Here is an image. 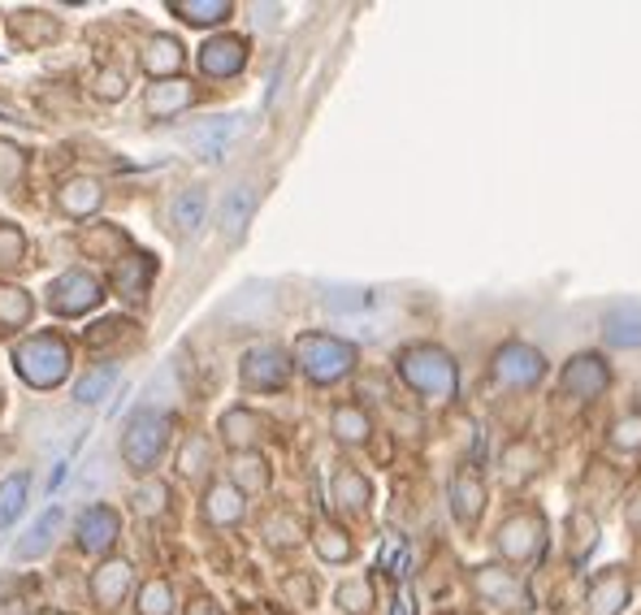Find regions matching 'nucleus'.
Returning a JSON list of instances; mask_svg holds the SVG:
<instances>
[{"mask_svg":"<svg viewBox=\"0 0 641 615\" xmlns=\"http://www.w3.org/2000/svg\"><path fill=\"white\" fill-rule=\"evenodd\" d=\"M394 368L403 377L407 390H416L429 403H451L460 394V364L451 360V351L433 347V342H412L394 355Z\"/></svg>","mask_w":641,"mask_h":615,"instance_id":"1","label":"nucleus"},{"mask_svg":"<svg viewBox=\"0 0 641 615\" xmlns=\"http://www.w3.org/2000/svg\"><path fill=\"white\" fill-rule=\"evenodd\" d=\"M13 364H17V377L35 390H52L70 377V342L61 334H30L13 347Z\"/></svg>","mask_w":641,"mask_h":615,"instance_id":"2","label":"nucleus"},{"mask_svg":"<svg viewBox=\"0 0 641 615\" xmlns=\"http://www.w3.org/2000/svg\"><path fill=\"white\" fill-rule=\"evenodd\" d=\"M169 429H174V416L169 412H156V407H139L130 421H126V434H122V460L130 473H152L156 460L165 455L169 447Z\"/></svg>","mask_w":641,"mask_h":615,"instance_id":"3","label":"nucleus"},{"mask_svg":"<svg viewBox=\"0 0 641 615\" xmlns=\"http://www.w3.org/2000/svg\"><path fill=\"white\" fill-rule=\"evenodd\" d=\"M291 355H296V368L317 386H334V381L351 377V368H355V347L334 334H300Z\"/></svg>","mask_w":641,"mask_h":615,"instance_id":"4","label":"nucleus"},{"mask_svg":"<svg viewBox=\"0 0 641 615\" xmlns=\"http://www.w3.org/2000/svg\"><path fill=\"white\" fill-rule=\"evenodd\" d=\"M468 590H473V599H481L486 607H499V612H533V594H529V586L516 577V573H507V568H499V564H481V568H473L468 573Z\"/></svg>","mask_w":641,"mask_h":615,"instance_id":"5","label":"nucleus"},{"mask_svg":"<svg viewBox=\"0 0 641 615\" xmlns=\"http://www.w3.org/2000/svg\"><path fill=\"white\" fill-rule=\"evenodd\" d=\"M546 547V520L542 512H512L499 529H494V551L507 564H529L538 560Z\"/></svg>","mask_w":641,"mask_h":615,"instance_id":"6","label":"nucleus"},{"mask_svg":"<svg viewBox=\"0 0 641 615\" xmlns=\"http://www.w3.org/2000/svg\"><path fill=\"white\" fill-rule=\"evenodd\" d=\"M494 381L507 386V390H533L542 377H546V355L529 342H503L494 351V364H490Z\"/></svg>","mask_w":641,"mask_h":615,"instance_id":"7","label":"nucleus"},{"mask_svg":"<svg viewBox=\"0 0 641 615\" xmlns=\"http://www.w3.org/2000/svg\"><path fill=\"white\" fill-rule=\"evenodd\" d=\"M239 381H243V390H252V394H278V390H287V381H291V355H287L282 347L261 342V347H252V351L243 355Z\"/></svg>","mask_w":641,"mask_h":615,"instance_id":"8","label":"nucleus"},{"mask_svg":"<svg viewBox=\"0 0 641 615\" xmlns=\"http://www.w3.org/2000/svg\"><path fill=\"white\" fill-rule=\"evenodd\" d=\"M560 386H564V394H573L577 403H594V399H603L607 386H612V364H607L603 355H594V351H581V355H573V360L564 364Z\"/></svg>","mask_w":641,"mask_h":615,"instance_id":"9","label":"nucleus"},{"mask_svg":"<svg viewBox=\"0 0 641 615\" xmlns=\"http://www.w3.org/2000/svg\"><path fill=\"white\" fill-rule=\"evenodd\" d=\"M100 300H104V287L87 269H70V274H61L48 287V308L56 316H83V312H91Z\"/></svg>","mask_w":641,"mask_h":615,"instance_id":"10","label":"nucleus"},{"mask_svg":"<svg viewBox=\"0 0 641 615\" xmlns=\"http://www.w3.org/2000/svg\"><path fill=\"white\" fill-rule=\"evenodd\" d=\"M130 586H135V568H130L126 560H104V564L91 573V586H87V594H91L96 612L113 615V612H122V603H126Z\"/></svg>","mask_w":641,"mask_h":615,"instance_id":"11","label":"nucleus"},{"mask_svg":"<svg viewBox=\"0 0 641 615\" xmlns=\"http://www.w3.org/2000/svg\"><path fill=\"white\" fill-rule=\"evenodd\" d=\"M447 499H451V516H455V525H460V529H477L481 516H486V499H490V494H486L481 473L464 464V468L451 477Z\"/></svg>","mask_w":641,"mask_h":615,"instance_id":"12","label":"nucleus"},{"mask_svg":"<svg viewBox=\"0 0 641 615\" xmlns=\"http://www.w3.org/2000/svg\"><path fill=\"white\" fill-rule=\"evenodd\" d=\"M74 538H78V551H87V555H109L113 542L122 538V516H117L113 507L96 503V507H87V512L78 516Z\"/></svg>","mask_w":641,"mask_h":615,"instance_id":"13","label":"nucleus"},{"mask_svg":"<svg viewBox=\"0 0 641 615\" xmlns=\"http://www.w3.org/2000/svg\"><path fill=\"white\" fill-rule=\"evenodd\" d=\"M248 65V39L243 35H213L200 48V70L209 78H235Z\"/></svg>","mask_w":641,"mask_h":615,"instance_id":"14","label":"nucleus"},{"mask_svg":"<svg viewBox=\"0 0 641 615\" xmlns=\"http://www.w3.org/2000/svg\"><path fill=\"white\" fill-rule=\"evenodd\" d=\"M265 429H269V421H265L261 412H252V407H230V412H222V421H217V434H222V442H226L235 455L256 451L261 438H265Z\"/></svg>","mask_w":641,"mask_h":615,"instance_id":"15","label":"nucleus"},{"mask_svg":"<svg viewBox=\"0 0 641 615\" xmlns=\"http://www.w3.org/2000/svg\"><path fill=\"white\" fill-rule=\"evenodd\" d=\"M633 599V581L625 568H607L586 590V615H620Z\"/></svg>","mask_w":641,"mask_h":615,"instance_id":"16","label":"nucleus"},{"mask_svg":"<svg viewBox=\"0 0 641 615\" xmlns=\"http://www.w3.org/2000/svg\"><path fill=\"white\" fill-rule=\"evenodd\" d=\"M204 520L209 525H217V529H235V525H243V516H248V494L239 490V486H230V481H213L209 490H204Z\"/></svg>","mask_w":641,"mask_h":615,"instance_id":"17","label":"nucleus"},{"mask_svg":"<svg viewBox=\"0 0 641 615\" xmlns=\"http://www.w3.org/2000/svg\"><path fill=\"white\" fill-rule=\"evenodd\" d=\"M152 274H156V261L148 252H130L122 265H113V291L126 304H143L148 287H152Z\"/></svg>","mask_w":641,"mask_h":615,"instance_id":"18","label":"nucleus"},{"mask_svg":"<svg viewBox=\"0 0 641 615\" xmlns=\"http://www.w3.org/2000/svg\"><path fill=\"white\" fill-rule=\"evenodd\" d=\"M183 61H187V52H183V43H178L174 35H152V39L143 43V52H139V65H143V74H148L152 83L178 78Z\"/></svg>","mask_w":641,"mask_h":615,"instance_id":"19","label":"nucleus"},{"mask_svg":"<svg viewBox=\"0 0 641 615\" xmlns=\"http://www.w3.org/2000/svg\"><path fill=\"white\" fill-rule=\"evenodd\" d=\"M100 204H104V187H100L96 178H87V174H74V178H65V183L56 187V209H61L65 217H74V222L91 217Z\"/></svg>","mask_w":641,"mask_h":615,"instance_id":"20","label":"nucleus"},{"mask_svg":"<svg viewBox=\"0 0 641 615\" xmlns=\"http://www.w3.org/2000/svg\"><path fill=\"white\" fill-rule=\"evenodd\" d=\"M191 104H196V87H191V83H183V78L152 83V87H148V100H143L148 117H156V122H169V117L187 113Z\"/></svg>","mask_w":641,"mask_h":615,"instance_id":"21","label":"nucleus"},{"mask_svg":"<svg viewBox=\"0 0 641 615\" xmlns=\"http://www.w3.org/2000/svg\"><path fill=\"white\" fill-rule=\"evenodd\" d=\"M78 248H83L87 261H113V265H122V261L130 256V239H126V230H122V226H109V222L87 226V230L78 235Z\"/></svg>","mask_w":641,"mask_h":615,"instance_id":"22","label":"nucleus"},{"mask_svg":"<svg viewBox=\"0 0 641 615\" xmlns=\"http://www.w3.org/2000/svg\"><path fill=\"white\" fill-rule=\"evenodd\" d=\"M9 35L22 48H48V43L61 39V22L48 17V13H39V9H22V13L9 17Z\"/></svg>","mask_w":641,"mask_h":615,"instance_id":"23","label":"nucleus"},{"mask_svg":"<svg viewBox=\"0 0 641 615\" xmlns=\"http://www.w3.org/2000/svg\"><path fill=\"white\" fill-rule=\"evenodd\" d=\"M603 338H607L612 347H625V351L641 347V304L638 300H620V304H612L607 312H603Z\"/></svg>","mask_w":641,"mask_h":615,"instance_id":"24","label":"nucleus"},{"mask_svg":"<svg viewBox=\"0 0 641 615\" xmlns=\"http://www.w3.org/2000/svg\"><path fill=\"white\" fill-rule=\"evenodd\" d=\"M334 503H338L342 512H351V516H364V512L373 507V486H368V477H364L360 468L342 464V468L334 473Z\"/></svg>","mask_w":641,"mask_h":615,"instance_id":"25","label":"nucleus"},{"mask_svg":"<svg viewBox=\"0 0 641 615\" xmlns=\"http://www.w3.org/2000/svg\"><path fill=\"white\" fill-rule=\"evenodd\" d=\"M139 342V325L130 316H104L87 329V347L100 355V351H122V347H135Z\"/></svg>","mask_w":641,"mask_h":615,"instance_id":"26","label":"nucleus"},{"mask_svg":"<svg viewBox=\"0 0 641 615\" xmlns=\"http://www.w3.org/2000/svg\"><path fill=\"white\" fill-rule=\"evenodd\" d=\"M329 429H334V438H338L342 447H364V442L373 438V416H368L360 403H338V407L329 412Z\"/></svg>","mask_w":641,"mask_h":615,"instance_id":"27","label":"nucleus"},{"mask_svg":"<svg viewBox=\"0 0 641 615\" xmlns=\"http://www.w3.org/2000/svg\"><path fill=\"white\" fill-rule=\"evenodd\" d=\"M204 213H209V191H204V187H187V191H178L174 204H169V226H174L178 235H196V230L204 226Z\"/></svg>","mask_w":641,"mask_h":615,"instance_id":"28","label":"nucleus"},{"mask_svg":"<svg viewBox=\"0 0 641 615\" xmlns=\"http://www.w3.org/2000/svg\"><path fill=\"white\" fill-rule=\"evenodd\" d=\"M599 538H603V529H599V520H594V512H586V507H577V512L568 516V560H573V564H586V560L594 555V547H599Z\"/></svg>","mask_w":641,"mask_h":615,"instance_id":"29","label":"nucleus"},{"mask_svg":"<svg viewBox=\"0 0 641 615\" xmlns=\"http://www.w3.org/2000/svg\"><path fill=\"white\" fill-rule=\"evenodd\" d=\"M235 135H239V117H213V122H204L200 130H191V148H196L204 161H217Z\"/></svg>","mask_w":641,"mask_h":615,"instance_id":"30","label":"nucleus"},{"mask_svg":"<svg viewBox=\"0 0 641 615\" xmlns=\"http://www.w3.org/2000/svg\"><path fill=\"white\" fill-rule=\"evenodd\" d=\"M252 213H256V191H252V187H235V191L226 196V204H222V235H226L230 243L243 239Z\"/></svg>","mask_w":641,"mask_h":615,"instance_id":"31","label":"nucleus"},{"mask_svg":"<svg viewBox=\"0 0 641 615\" xmlns=\"http://www.w3.org/2000/svg\"><path fill=\"white\" fill-rule=\"evenodd\" d=\"M269 481H274V473H269V460H265V455H256V451L235 455L230 486H239L243 494H265V490H269Z\"/></svg>","mask_w":641,"mask_h":615,"instance_id":"32","label":"nucleus"},{"mask_svg":"<svg viewBox=\"0 0 641 615\" xmlns=\"http://www.w3.org/2000/svg\"><path fill=\"white\" fill-rule=\"evenodd\" d=\"M169 13L183 17L187 26H217L235 13L230 0H169Z\"/></svg>","mask_w":641,"mask_h":615,"instance_id":"33","label":"nucleus"},{"mask_svg":"<svg viewBox=\"0 0 641 615\" xmlns=\"http://www.w3.org/2000/svg\"><path fill=\"white\" fill-rule=\"evenodd\" d=\"M30 316H35L30 291H22V287H0V334H4V338L17 334V329H26Z\"/></svg>","mask_w":641,"mask_h":615,"instance_id":"34","label":"nucleus"},{"mask_svg":"<svg viewBox=\"0 0 641 615\" xmlns=\"http://www.w3.org/2000/svg\"><path fill=\"white\" fill-rule=\"evenodd\" d=\"M261 534H265V542H269L274 551H291V547H300V542H304V525H300V516H296V512H287V507L269 512V516H265V525H261Z\"/></svg>","mask_w":641,"mask_h":615,"instance_id":"35","label":"nucleus"},{"mask_svg":"<svg viewBox=\"0 0 641 615\" xmlns=\"http://www.w3.org/2000/svg\"><path fill=\"white\" fill-rule=\"evenodd\" d=\"M56 525H61V507H48V512L35 520V529H30V534L17 542V551H13V555H17L22 564H26V560H39V555L52 547V534H56Z\"/></svg>","mask_w":641,"mask_h":615,"instance_id":"36","label":"nucleus"},{"mask_svg":"<svg viewBox=\"0 0 641 615\" xmlns=\"http://www.w3.org/2000/svg\"><path fill=\"white\" fill-rule=\"evenodd\" d=\"M313 547H317V555L325 564H347L351 555H355V542L347 538V529H338V525H317L313 529Z\"/></svg>","mask_w":641,"mask_h":615,"instance_id":"37","label":"nucleus"},{"mask_svg":"<svg viewBox=\"0 0 641 615\" xmlns=\"http://www.w3.org/2000/svg\"><path fill=\"white\" fill-rule=\"evenodd\" d=\"M334 603L342 607V615H368V612H373V603H377V594H373V581H368V577H347V581L338 586Z\"/></svg>","mask_w":641,"mask_h":615,"instance_id":"38","label":"nucleus"},{"mask_svg":"<svg viewBox=\"0 0 641 615\" xmlns=\"http://www.w3.org/2000/svg\"><path fill=\"white\" fill-rule=\"evenodd\" d=\"M209 464H213V447H209V438L191 434V438L183 442V451H178V477L200 481V477L209 473Z\"/></svg>","mask_w":641,"mask_h":615,"instance_id":"39","label":"nucleus"},{"mask_svg":"<svg viewBox=\"0 0 641 615\" xmlns=\"http://www.w3.org/2000/svg\"><path fill=\"white\" fill-rule=\"evenodd\" d=\"M538 464H542V455H538L533 442H507V447H503V473H507V481H525V477H533Z\"/></svg>","mask_w":641,"mask_h":615,"instance_id":"40","label":"nucleus"},{"mask_svg":"<svg viewBox=\"0 0 641 615\" xmlns=\"http://www.w3.org/2000/svg\"><path fill=\"white\" fill-rule=\"evenodd\" d=\"M130 507H135V516H143V520L165 516V512H169V486H165V481H139V490L130 494Z\"/></svg>","mask_w":641,"mask_h":615,"instance_id":"41","label":"nucleus"},{"mask_svg":"<svg viewBox=\"0 0 641 615\" xmlns=\"http://www.w3.org/2000/svg\"><path fill=\"white\" fill-rule=\"evenodd\" d=\"M135 612L139 615H174V586L152 577L139 586V599H135Z\"/></svg>","mask_w":641,"mask_h":615,"instance_id":"42","label":"nucleus"},{"mask_svg":"<svg viewBox=\"0 0 641 615\" xmlns=\"http://www.w3.org/2000/svg\"><path fill=\"white\" fill-rule=\"evenodd\" d=\"M607 447L620 451V455H638L641 451V412H625L612 421L607 429Z\"/></svg>","mask_w":641,"mask_h":615,"instance_id":"43","label":"nucleus"},{"mask_svg":"<svg viewBox=\"0 0 641 615\" xmlns=\"http://www.w3.org/2000/svg\"><path fill=\"white\" fill-rule=\"evenodd\" d=\"M26 473H13V477H4L0 481V529H9L17 516H22V507H26Z\"/></svg>","mask_w":641,"mask_h":615,"instance_id":"44","label":"nucleus"},{"mask_svg":"<svg viewBox=\"0 0 641 615\" xmlns=\"http://www.w3.org/2000/svg\"><path fill=\"white\" fill-rule=\"evenodd\" d=\"M113 381H117V368H113V364H96V368L74 386V399H78V403H100V399L113 390Z\"/></svg>","mask_w":641,"mask_h":615,"instance_id":"45","label":"nucleus"},{"mask_svg":"<svg viewBox=\"0 0 641 615\" xmlns=\"http://www.w3.org/2000/svg\"><path fill=\"white\" fill-rule=\"evenodd\" d=\"M26 178V152L13 139H0V191H13Z\"/></svg>","mask_w":641,"mask_h":615,"instance_id":"46","label":"nucleus"},{"mask_svg":"<svg viewBox=\"0 0 641 615\" xmlns=\"http://www.w3.org/2000/svg\"><path fill=\"white\" fill-rule=\"evenodd\" d=\"M26 261V235L13 222H0V274L17 269Z\"/></svg>","mask_w":641,"mask_h":615,"instance_id":"47","label":"nucleus"},{"mask_svg":"<svg viewBox=\"0 0 641 615\" xmlns=\"http://www.w3.org/2000/svg\"><path fill=\"white\" fill-rule=\"evenodd\" d=\"M96 96L100 100H122L126 96V74L122 70H100L96 74Z\"/></svg>","mask_w":641,"mask_h":615,"instance_id":"48","label":"nucleus"},{"mask_svg":"<svg viewBox=\"0 0 641 615\" xmlns=\"http://www.w3.org/2000/svg\"><path fill=\"white\" fill-rule=\"evenodd\" d=\"M625 525H629V534H638L641 538V490L625 503Z\"/></svg>","mask_w":641,"mask_h":615,"instance_id":"49","label":"nucleus"},{"mask_svg":"<svg viewBox=\"0 0 641 615\" xmlns=\"http://www.w3.org/2000/svg\"><path fill=\"white\" fill-rule=\"evenodd\" d=\"M187 615H222V607H217L213 599H204V594H200V599H191V607H187Z\"/></svg>","mask_w":641,"mask_h":615,"instance_id":"50","label":"nucleus"},{"mask_svg":"<svg viewBox=\"0 0 641 615\" xmlns=\"http://www.w3.org/2000/svg\"><path fill=\"white\" fill-rule=\"evenodd\" d=\"M39 615H70V612H39Z\"/></svg>","mask_w":641,"mask_h":615,"instance_id":"51","label":"nucleus"},{"mask_svg":"<svg viewBox=\"0 0 641 615\" xmlns=\"http://www.w3.org/2000/svg\"><path fill=\"white\" fill-rule=\"evenodd\" d=\"M0 407H4V390H0Z\"/></svg>","mask_w":641,"mask_h":615,"instance_id":"52","label":"nucleus"}]
</instances>
